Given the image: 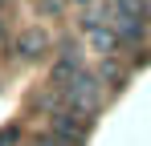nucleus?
<instances>
[{"label":"nucleus","mask_w":151,"mask_h":146,"mask_svg":"<svg viewBox=\"0 0 151 146\" xmlns=\"http://www.w3.org/2000/svg\"><path fill=\"white\" fill-rule=\"evenodd\" d=\"M53 85H57V94L70 101V110H78V114H94V106H98V81L82 69L78 57H61V61H57Z\"/></svg>","instance_id":"obj_1"},{"label":"nucleus","mask_w":151,"mask_h":146,"mask_svg":"<svg viewBox=\"0 0 151 146\" xmlns=\"http://www.w3.org/2000/svg\"><path fill=\"white\" fill-rule=\"evenodd\" d=\"M106 28L119 41H139L147 33V0H110L106 4Z\"/></svg>","instance_id":"obj_2"},{"label":"nucleus","mask_w":151,"mask_h":146,"mask_svg":"<svg viewBox=\"0 0 151 146\" xmlns=\"http://www.w3.org/2000/svg\"><path fill=\"white\" fill-rule=\"evenodd\" d=\"M41 110L53 118V138H57L61 146H74V142L86 138V118H82L78 110H61V106H53V97L41 101Z\"/></svg>","instance_id":"obj_3"},{"label":"nucleus","mask_w":151,"mask_h":146,"mask_svg":"<svg viewBox=\"0 0 151 146\" xmlns=\"http://www.w3.org/2000/svg\"><path fill=\"white\" fill-rule=\"evenodd\" d=\"M86 37H90V49H94V53H102V57L119 53V45H123V41H119V37H114V33H110V28H106L102 21H90Z\"/></svg>","instance_id":"obj_4"},{"label":"nucleus","mask_w":151,"mask_h":146,"mask_svg":"<svg viewBox=\"0 0 151 146\" xmlns=\"http://www.w3.org/2000/svg\"><path fill=\"white\" fill-rule=\"evenodd\" d=\"M45 45H49V37H45V28H29L25 37H21V57H37V53H45Z\"/></svg>","instance_id":"obj_5"},{"label":"nucleus","mask_w":151,"mask_h":146,"mask_svg":"<svg viewBox=\"0 0 151 146\" xmlns=\"http://www.w3.org/2000/svg\"><path fill=\"white\" fill-rule=\"evenodd\" d=\"M33 146H61V142H57L53 134H45V138H33Z\"/></svg>","instance_id":"obj_6"},{"label":"nucleus","mask_w":151,"mask_h":146,"mask_svg":"<svg viewBox=\"0 0 151 146\" xmlns=\"http://www.w3.org/2000/svg\"><path fill=\"white\" fill-rule=\"evenodd\" d=\"M61 8V0H45V12H57Z\"/></svg>","instance_id":"obj_7"},{"label":"nucleus","mask_w":151,"mask_h":146,"mask_svg":"<svg viewBox=\"0 0 151 146\" xmlns=\"http://www.w3.org/2000/svg\"><path fill=\"white\" fill-rule=\"evenodd\" d=\"M0 4H4V0H0Z\"/></svg>","instance_id":"obj_8"}]
</instances>
